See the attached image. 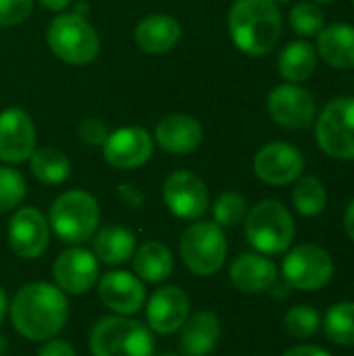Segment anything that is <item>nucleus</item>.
Returning a JSON list of instances; mask_svg holds the SVG:
<instances>
[{
    "mask_svg": "<svg viewBox=\"0 0 354 356\" xmlns=\"http://www.w3.org/2000/svg\"><path fill=\"white\" fill-rule=\"evenodd\" d=\"M8 317L19 336L31 342H46L67 323V294L48 282L25 284L8 302Z\"/></svg>",
    "mask_w": 354,
    "mask_h": 356,
    "instance_id": "1",
    "label": "nucleus"
},
{
    "mask_svg": "<svg viewBox=\"0 0 354 356\" xmlns=\"http://www.w3.org/2000/svg\"><path fill=\"white\" fill-rule=\"evenodd\" d=\"M282 27V13L273 0H234L230 6V38L248 56H265L275 50Z\"/></svg>",
    "mask_w": 354,
    "mask_h": 356,
    "instance_id": "2",
    "label": "nucleus"
},
{
    "mask_svg": "<svg viewBox=\"0 0 354 356\" xmlns=\"http://www.w3.org/2000/svg\"><path fill=\"white\" fill-rule=\"evenodd\" d=\"M48 225L54 236L69 244L79 246L94 238L100 225L98 200L86 190H69L56 196L48 211Z\"/></svg>",
    "mask_w": 354,
    "mask_h": 356,
    "instance_id": "3",
    "label": "nucleus"
},
{
    "mask_svg": "<svg viewBox=\"0 0 354 356\" xmlns=\"http://www.w3.org/2000/svg\"><path fill=\"white\" fill-rule=\"evenodd\" d=\"M92 356H154V338L148 325L125 315H108L90 332Z\"/></svg>",
    "mask_w": 354,
    "mask_h": 356,
    "instance_id": "4",
    "label": "nucleus"
},
{
    "mask_svg": "<svg viewBox=\"0 0 354 356\" xmlns=\"http://www.w3.org/2000/svg\"><path fill=\"white\" fill-rule=\"evenodd\" d=\"M244 234L259 254H280L288 250L296 236L292 213L277 200H261L244 217Z\"/></svg>",
    "mask_w": 354,
    "mask_h": 356,
    "instance_id": "5",
    "label": "nucleus"
},
{
    "mask_svg": "<svg viewBox=\"0 0 354 356\" xmlns=\"http://www.w3.org/2000/svg\"><path fill=\"white\" fill-rule=\"evenodd\" d=\"M48 48L69 65H88L100 52V38L92 23L77 13H65L50 21L46 29Z\"/></svg>",
    "mask_w": 354,
    "mask_h": 356,
    "instance_id": "6",
    "label": "nucleus"
},
{
    "mask_svg": "<svg viewBox=\"0 0 354 356\" xmlns=\"http://www.w3.org/2000/svg\"><path fill=\"white\" fill-rule=\"evenodd\" d=\"M179 259L198 277L215 275L227 259V238L215 221H194L179 238Z\"/></svg>",
    "mask_w": 354,
    "mask_h": 356,
    "instance_id": "7",
    "label": "nucleus"
},
{
    "mask_svg": "<svg viewBox=\"0 0 354 356\" xmlns=\"http://www.w3.org/2000/svg\"><path fill=\"white\" fill-rule=\"evenodd\" d=\"M319 148L338 161H354V96L328 102L315 119Z\"/></svg>",
    "mask_w": 354,
    "mask_h": 356,
    "instance_id": "8",
    "label": "nucleus"
},
{
    "mask_svg": "<svg viewBox=\"0 0 354 356\" xmlns=\"http://www.w3.org/2000/svg\"><path fill=\"white\" fill-rule=\"evenodd\" d=\"M282 275L290 288L313 292L328 286L334 277V261L317 244H300L290 250L282 265Z\"/></svg>",
    "mask_w": 354,
    "mask_h": 356,
    "instance_id": "9",
    "label": "nucleus"
},
{
    "mask_svg": "<svg viewBox=\"0 0 354 356\" xmlns=\"http://www.w3.org/2000/svg\"><path fill=\"white\" fill-rule=\"evenodd\" d=\"M100 263L92 250L83 246H69L65 248L52 265L54 286L65 292L67 296H81L88 294L98 284Z\"/></svg>",
    "mask_w": 354,
    "mask_h": 356,
    "instance_id": "10",
    "label": "nucleus"
},
{
    "mask_svg": "<svg viewBox=\"0 0 354 356\" xmlns=\"http://www.w3.org/2000/svg\"><path fill=\"white\" fill-rule=\"evenodd\" d=\"M163 200L184 221H198L209 211L207 184L192 171H173L163 184Z\"/></svg>",
    "mask_w": 354,
    "mask_h": 356,
    "instance_id": "11",
    "label": "nucleus"
},
{
    "mask_svg": "<svg viewBox=\"0 0 354 356\" xmlns=\"http://www.w3.org/2000/svg\"><path fill=\"white\" fill-rule=\"evenodd\" d=\"M267 111L277 125L288 129H305L317 119L315 98L298 83L275 86L267 96Z\"/></svg>",
    "mask_w": 354,
    "mask_h": 356,
    "instance_id": "12",
    "label": "nucleus"
},
{
    "mask_svg": "<svg viewBox=\"0 0 354 356\" xmlns=\"http://www.w3.org/2000/svg\"><path fill=\"white\" fill-rule=\"evenodd\" d=\"M50 242L48 219L35 207H21L8 221V244L10 250L23 259L33 261L42 257Z\"/></svg>",
    "mask_w": 354,
    "mask_h": 356,
    "instance_id": "13",
    "label": "nucleus"
},
{
    "mask_svg": "<svg viewBox=\"0 0 354 356\" xmlns=\"http://www.w3.org/2000/svg\"><path fill=\"white\" fill-rule=\"evenodd\" d=\"M154 142L148 129L140 125H127L119 127L115 131H108L104 144H102V154L106 163L115 169H138L146 165L152 156Z\"/></svg>",
    "mask_w": 354,
    "mask_h": 356,
    "instance_id": "14",
    "label": "nucleus"
},
{
    "mask_svg": "<svg viewBox=\"0 0 354 356\" xmlns=\"http://www.w3.org/2000/svg\"><path fill=\"white\" fill-rule=\"evenodd\" d=\"M305 171L303 152L288 142H271L265 144L255 156V173L257 177L273 188L294 184Z\"/></svg>",
    "mask_w": 354,
    "mask_h": 356,
    "instance_id": "15",
    "label": "nucleus"
},
{
    "mask_svg": "<svg viewBox=\"0 0 354 356\" xmlns=\"http://www.w3.org/2000/svg\"><path fill=\"white\" fill-rule=\"evenodd\" d=\"M35 150V125L27 111L8 106L0 111V161L17 165Z\"/></svg>",
    "mask_w": 354,
    "mask_h": 356,
    "instance_id": "16",
    "label": "nucleus"
},
{
    "mask_svg": "<svg viewBox=\"0 0 354 356\" xmlns=\"http://www.w3.org/2000/svg\"><path fill=\"white\" fill-rule=\"evenodd\" d=\"M146 325L159 336L182 330L190 317V296L179 286H163L146 300Z\"/></svg>",
    "mask_w": 354,
    "mask_h": 356,
    "instance_id": "17",
    "label": "nucleus"
},
{
    "mask_svg": "<svg viewBox=\"0 0 354 356\" xmlns=\"http://www.w3.org/2000/svg\"><path fill=\"white\" fill-rule=\"evenodd\" d=\"M98 296L102 305L115 315L131 317L146 305V288L144 282L123 269L106 271L98 280Z\"/></svg>",
    "mask_w": 354,
    "mask_h": 356,
    "instance_id": "18",
    "label": "nucleus"
},
{
    "mask_svg": "<svg viewBox=\"0 0 354 356\" xmlns=\"http://www.w3.org/2000/svg\"><path fill=\"white\" fill-rule=\"evenodd\" d=\"M202 123L186 113L165 115L154 129L156 144L169 154H192L202 144Z\"/></svg>",
    "mask_w": 354,
    "mask_h": 356,
    "instance_id": "19",
    "label": "nucleus"
},
{
    "mask_svg": "<svg viewBox=\"0 0 354 356\" xmlns=\"http://www.w3.org/2000/svg\"><path fill=\"white\" fill-rule=\"evenodd\" d=\"M182 40V25L175 17L154 13L146 15L134 31L136 46L146 54H165Z\"/></svg>",
    "mask_w": 354,
    "mask_h": 356,
    "instance_id": "20",
    "label": "nucleus"
},
{
    "mask_svg": "<svg viewBox=\"0 0 354 356\" xmlns=\"http://www.w3.org/2000/svg\"><path fill=\"white\" fill-rule=\"evenodd\" d=\"M230 282L246 294L269 290L277 282V267L271 259L257 252H244L230 265Z\"/></svg>",
    "mask_w": 354,
    "mask_h": 356,
    "instance_id": "21",
    "label": "nucleus"
},
{
    "mask_svg": "<svg viewBox=\"0 0 354 356\" xmlns=\"http://www.w3.org/2000/svg\"><path fill=\"white\" fill-rule=\"evenodd\" d=\"M179 348L186 356H207L219 342L221 321L213 311H198L179 330Z\"/></svg>",
    "mask_w": 354,
    "mask_h": 356,
    "instance_id": "22",
    "label": "nucleus"
},
{
    "mask_svg": "<svg viewBox=\"0 0 354 356\" xmlns=\"http://www.w3.org/2000/svg\"><path fill=\"white\" fill-rule=\"evenodd\" d=\"M319 56L334 69H353L354 67V25L334 23L319 31L317 35Z\"/></svg>",
    "mask_w": 354,
    "mask_h": 356,
    "instance_id": "23",
    "label": "nucleus"
},
{
    "mask_svg": "<svg viewBox=\"0 0 354 356\" xmlns=\"http://www.w3.org/2000/svg\"><path fill=\"white\" fill-rule=\"evenodd\" d=\"M131 261H134L136 275L146 284L167 282L169 275L173 273V265H175L171 248L159 240H150V242H144L142 246H138Z\"/></svg>",
    "mask_w": 354,
    "mask_h": 356,
    "instance_id": "24",
    "label": "nucleus"
},
{
    "mask_svg": "<svg viewBox=\"0 0 354 356\" xmlns=\"http://www.w3.org/2000/svg\"><path fill=\"white\" fill-rule=\"evenodd\" d=\"M94 257L104 265H121L136 252V236L121 225H106L94 234Z\"/></svg>",
    "mask_w": 354,
    "mask_h": 356,
    "instance_id": "25",
    "label": "nucleus"
},
{
    "mask_svg": "<svg viewBox=\"0 0 354 356\" xmlns=\"http://www.w3.org/2000/svg\"><path fill=\"white\" fill-rule=\"evenodd\" d=\"M317 69V50L307 40L286 44L277 54V71L288 83L307 81Z\"/></svg>",
    "mask_w": 354,
    "mask_h": 356,
    "instance_id": "26",
    "label": "nucleus"
},
{
    "mask_svg": "<svg viewBox=\"0 0 354 356\" xmlns=\"http://www.w3.org/2000/svg\"><path fill=\"white\" fill-rule=\"evenodd\" d=\"M29 169L31 175L46 184V186H58L69 179L71 175V161L69 156L58 148H35L29 156Z\"/></svg>",
    "mask_w": 354,
    "mask_h": 356,
    "instance_id": "27",
    "label": "nucleus"
},
{
    "mask_svg": "<svg viewBox=\"0 0 354 356\" xmlns=\"http://www.w3.org/2000/svg\"><path fill=\"white\" fill-rule=\"evenodd\" d=\"M292 204L303 217H317L323 213L328 204V190L323 181L315 175H300L294 181L292 190Z\"/></svg>",
    "mask_w": 354,
    "mask_h": 356,
    "instance_id": "28",
    "label": "nucleus"
},
{
    "mask_svg": "<svg viewBox=\"0 0 354 356\" xmlns=\"http://www.w3.org/2000/svg\"><path fill=\"white\" fill-rule=\"evenodd\" d=\"M325 336L340 346H354V302H338L323 317Z\"/></svg>",
    "mask_w": 354,
    "mask_h": 356,
    "instance_id": "29",
    "label": "nucleus"
},
{
    "mask_svg": "<svg viewBox=\"0 0 354 356\" xmlns=\"http://www.w3.org/2000/svg\"><path fill=\"white\" fill-rule=\"evenodd\" d=\"M288 21H290L292 31L296 35H300V38L319 35V31L325 27V15H323V10L315 2H309V0L296 2L290 8Z\"/></svg>",
    "mask_w": 354,
    "mask_h": 356,
    "instance_id": "30",
    "label": "nucleus"
},
{
    "mask_svg": "<svg viewBox=\"0 0 354 356\" xmlns=\"http://www.w3.org/2000/svg\"><path fill=\"white\" fill-rule=\"evenodd\" d=\"M248 213L246 198L238 192H223L213 204V219L219 227H236Z\"/></svg>",
    "mask_w": 354,
    "mask_h": 356,
    "instance_id": "31",
    "label": "nucleus"
},
{
    "mask_svg": "<svg viewBox=\"0 0 354 356\" xmlns=\"http://www.w3.org/2000/svg\"><path fill=\"white\" fill-rule=\"evenodd\" d=\"M284 327L294 338H311L321 327V317L313 307L298 305L290 309L284 317Z\"/></svg>",
    "mask_w": 354,
    "mask_h": 356,
    "instance_id": "32",
    "label": "nucleus"
},
{
    "mask_svg": "<svg viewBox=\"0 0 354 356\" xmlns=\"http://www.w3.org/2000/svg\"><path fill=\"white\" fill-rule=\"evenodd\" d=\"M27 192L25 177L13 167H0V213L17 209Z\"/></svg>",
    "mask_w": 354,
    "mask_h": 356,
    "instance_id": "33",
    "label": "nucleus"
},
{
    "mask_svg": "<svg viewBox=\"0 0 354 356\" xmlns=\"http://www.w3.org/2000/svg\"><path fill=\"white\" fill-rule=\"evenodd\" d=\"M33 10V0H0V27L23 23Z\"/></svg>",
    "mask_w": 354,
    "mask_h": 356,
    "instance_id": "34",
    "label": "nucleus"
},
{
    "mask_svg": "<svg viewBox=\"0 0 354 356\" xmlns=\"http://www.w3.org/2000/svg\"><path fill=\"white\" fill-rule=\"evenodd\" d=\"M106 136H108V129L100 119L90 117L79 123V138H81V142H86L90 146H102Z\"/></svg>",
    "mask_w": 354,
    "mask_h": 356,
    "instance_id": "35",
    "label": "nucleus"
},
{
    "mask_svg": "<svg viewBox=\"0 0 354 356\" xmlns=\"http://www.w3.org/2000/svg\"><path fill=\"white\" fill-rule=\"evenodd\" d=\"M38 356H75V348H73L67 340L50 338V340H46V342L40 346Z\"/></svg>",
    "mask_w": 354,
    "mask_h": 356,
    "instance_id": "36",
    "label": "nucleus"
},
{
    "mask_svg": "<svg viewBox=\"0 0 354 356\" xmlns=\"http://www.w3.org/2000/svg\"><path fill=\"white\" fill-rule=\"evenodd\" d=\"M117 194L131 209H142L144 207V194L138 188H134V186H119L117 188Z\"/></svg>",
    "mask_w": 354,
    "mask_h": 356,
    "instance_id": "37",
    "label": "nucleus"
},
{
    "mask_svg": "<svg viewBox=\"0 0 354 356\" xmlns=\"http://www.w3.org/2000/svg\"><path fill=\"white\" fill-rule=\"evenodd\" d=\"M284 356H334L332 353L319 348V346H311V344H303V346H294L290 350H286Z\"/></svg>",
    "mask_w": 354,
    "mask_h": 356,
    "instance_id": "38",
    "label": "nucleus"
},
{
    "mask_svg": "<svg viewBox=\"0 0 354 356\" xmlns=\"http://www.w3.org/2000/svg\"><path fill=\"white\" fill-rule=\"evenodd\" d=\"M344 229H346L348 238L354 242V198L351 200V204L346 207V213H344Z\"/></svg>",
    "mask_w": 354,
    "mask_h": 356,
    "instance_id": "39",
    "label": "nucleus"
},
{
    "mask_svg": "<svg viewBox=\"0 0 354 356\" xmlns=\"http://www.w3.org/2000/svg\"><path fill=\"white\" fill-rule=\"evenodd\" d=\"M38 2L48 10H65L73 0H38Z\"/></svg>",
    "mask_w": 354,
    "mask_h": 356,
    "instance_id": "40",
    "label": "nucleus"
},
{
    "mask_svg": "<svg viewBox=\"0 0 354 356\" xmlns=\"http://www.w3.org/2000/svg\"><path fill=\"white\" fill-rule=\"evenodd\" d=\"M6 315H8V298H6L4 288H0V325L6 319Z\"/></svg>",
    "mask_w": 354,
    "mask_h": 356,
    "instance_id": "41",
    "label": "nucleus"
},
{
    "mask_svg": "<svg viewBox=\"0 0 354 356\" xmlns=\"http://www.w3.org/2000/svg\"><path fill=\"white\" fill-rule=\"evenodd\" d=\"M269 290H273V296H275V298H286V296H288L290 286H288V284H286V286H277V282H275Z\"/></svg>",
    "mask_w": 354,
    "mask_h": 356,
    "instance_id": "42",
    "label": "nucleus"
},
{
    "mask_svg": "<svg viewBox=\"0 0 354 356\" xmlns=\"http://www.w3.org/2000/svg\"><path fill=\"white\" fill-rule=\"evenodd\" d=\"M8 353V340L0 334V356H4Z\"/></svg>",
    "mask_w": 354,
    "mask_h": 356,
    "instance_id": "43",
    "label": "nucleus"
},
{
    "mask_svg": "<svg viewBox=\"0 0 354 356\" xmlns=\"http://www.w3.org/2000/svg\"><path fill=\"white\" fill-rule=\"evenodd\" d=\"M275 4H288V2H292V0H273Z\"/></svg>",
    "mask_w": 354,
    "mask_h": 356,
    "instance_id": "44",
    "label": "nucleus"
},
{
    "mask_svg": "<svg viewBox=\"0 0 354 356\" xmlns=\"http://www.w3.org/2000/svg\"><path fill=\"white\" fill-rule=\"evenodd\" d=\"M315 2H334V0H315Z\"/></svg>",
    "mask_w": 354,
    "mask_h": 356,
    "instance_id": "45",
    "label": "nucleus"
},
{
    "mask_svg": "<svg viewBox=\"0 0 354 356\" xmlns=\"http://www.w3.org/2000/svg\"><path fill=\"white\" fill-rule=\"evenodd\" d=\"M161 356H179V355H169V353H167V355H161Z\"/></svg>",
    "mask_w": 354,
    "mask_h": 356,
    "instance_id": "46",
    "label": "nucleus"
},
{
    "mask_svg": "<svg viewBox=\"0 0 354 356\" xmlns=\"http://www.w3.org/2000/svg\"><path fill=\"white\" fill-rule=\"evenodd\" d=\"M353 4H354V0H353Z\"/></svg>",
    "mask_w": 354,
    "mask_h": 356,
    "instance_id": "47",
    "label": "nucleus"
}]
</instances>
